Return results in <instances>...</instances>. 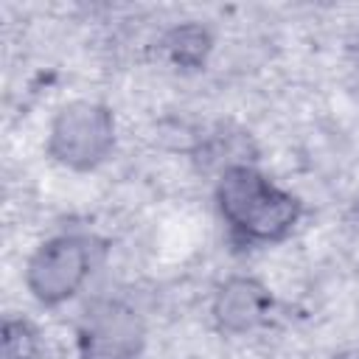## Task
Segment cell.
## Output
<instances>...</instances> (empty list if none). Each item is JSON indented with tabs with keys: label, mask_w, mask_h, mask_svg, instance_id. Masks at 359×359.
I'll return each mask as SVG.
<instances>
[{
	"label": "cell",
	"mask_w": 359,
	"mask_h": 359,
	"mask_svg": "<svg viewBox=\"0 0 359 359\" xmlns=\"http://www.w3.org/2000/svg\"><path fill=\"white\" fill-rule=\"evenodd\" d=\"M163 48L168 53V59L180 67H199L205 62V56L210 53V34L202 28V25H180L174 28L165 39H163Z\"/></svg>",
	"instance_id": "8992f818"
},
{
	"label": "cell",
	"mask_w": 359,
	"mask_h": 359,
	"mask_svg": "<svg viewBox=\"0 0 359 359\" xmlns=\"http://www.w3.org/2000/svg\"><path fill=\"white\" fill-rule=\"evenodd\" d=\"M216 202L230 230L255 244L280 241L300 219V202L252 165H227L216 185Z\"/></svg>",
	"instance_id": "6da1fadb"
},
{
	"label": "cell",
	"mask_w": 359,
	"mask_h": 359,
	"mask_svg": "<svg viewBox=\"0 0 359 359\" xmlns=\"http://www.w3.org/2000/svg\"><path fill=\"white\" fill-rule=\"evenodd\" d=\"M143 320L137 311L112 297L93 300L79 323L81 359H137L143 351Z\"/></svg>",
	"instance_id": "277c9868"
},
{
	"label": "cell",
	"mask_w": 359,
	"mask_h": 359,
	"mask_svg": "<svg viewBox=\"0 0 359 359\" xmlns=\"http://www.w3.org/2000/svg\"><path fill=\"white\" fill-rule=\"evenodd\" d=\"M93 272V247L84 236H56L36 247L25 266V283L39 303L56 306L73 297Z\"/></svg>",
	"instance_id": "3957f363"
},
{
	"label": "cell",
	"mask_w": 359,
	"mask_h": 359,
	"mask_svg": "<svg viewBox=\"0 0 359 359\" xmlns=\"http://www.w3.org/2000/svg\"><path fill=\"white\" fill-rule=\"evenodd\" d=\"M272 294L255 278H230L213 300V317L222 331L244 334L269 317Z\"/></svg>",
	"instance_id": "5b68a950"
},
{
	"label": "cell",
	"mask_w": 359,
	"mask_h": 359,
	"mask_svg": "<svg viewBox=\"0 0 359 359\" xmlns=\"http://www.w3.org/2000/svg\"><path fill=\"white\" fill-rule=\"evenodd\" d=\"M115 143V118L104 104L73 101L62 107L48 132V151L67 168H95Z\"/></svg>",
	"instance_id": "7a4b0ae2"
},
{
	"label": "cell",
	"mask_w": 359,
	"mask_h": 359,
	"mask_svg": "<svg viewBox=\"0 0 359 359\" xmlns=\"http://www.w3.org/2000/svg\"><path fill=\"white\" fill-rule=\"evenodd\" d=\"M39 348L36 331L25 320H6L3 325V359H34Z\"/></svg>",
	"instance_id": "52a82bcc"
}]
</instances>
